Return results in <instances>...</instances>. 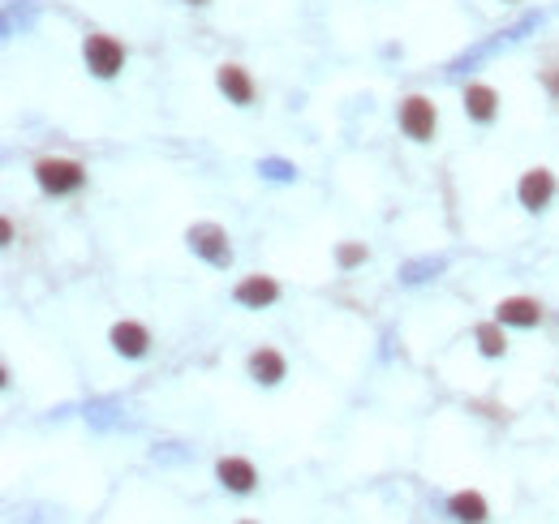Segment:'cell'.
<instances>
[{
    "label": "cell",
    "instance_id": "6da1fadb",
    "mask_svg": "<svg viewBox=\"0 0 559 524\" xmlns=\"http://www.w3.org/2000/svg\"><path fill=\"white\" fill-rule=\"evenodd\" d=\"M35 181L43 194L52 198H65V194H78V189L86 185V168L78 164V159H61V155H48L35 164Z\"/></svg>",
    "mask_w": 559,
    "mask_h": 524
},
{
    "label": "cell",
    "instance_id": "7a4b0ae2",
    "mask_svg": "<svg viewBox=\"0 0 559 524\" xmlns=\"http://www.w3.org/2000/svg\"><path fill=\"white\" fill-rule=\"evenodd\" d=\"M82 61L95 78H117L125 65V48H121V39H112V35H86Z\"/></svg>",
    "mask_w": 559,
    "mask_h": 524
},
{
    "label": "cell",
    "instance_id": "3957f363",
    "mask_svg": "<svg viewBox=\"0 0 559 524\" xmlns=\"http://www.w3.org/2000/svg\"><path fill=\"white\" fill-rule=\"evenodd\" d=\"M435 125H439V112H435V104H430L426 95L400 99V129H405V138L430 142V138H435Z\"/></svg>",
    "mask_w": 559,
    "mask_h": 524
},
{
    "label": "cell",
    "instance_id": "277c9868",
    "mask_svg": "<svg viewBox=\"0 0 559 524\" xmlns=\"http://www.w3.org/2000/svg\"><path fill=\"white\" fill-rule=\"evenodd\" d=\"M185 241H190V250L198 258H207L211 267H228V262H233V245H228V232L220 224H194L185 232Z\"/></svg>",
    "mask_w": 559,
    "mask_h": 524
},
{
    "label": "cell",
    "instance_id": "5b68a950",
    "mask_svg": "<svg viewBox=\"0 0 559 524\" xmlns=\"http://www.w3.org/2000/svg\"><path fill=\"white\" fill-rule=\"evenodd\" d=\"M555 172L551 168H529L521 185H516V198H521V207L525 211H547L551 207V198H555Z\"/></svg>",
    "mask_w": 559,
    "mask_h": 524
},
{
    "label": "cell",
    "instance_id": "8992f818",
    "mask_svg": "<svg viewBox=\"0 0 559 524\" xmlns=\"http://www.w3.org/2000/svg\"><path fill=\"white\" fill-rule=\"evenodd\" d=\"M237 305H246V310H267V305L280 301V284L271 280V275H246L237 288H233Z\"/></svg>",
    "mask_w": 559,
    "mask_h": 524
},
{
    "label": "cell",
    "instance_id": "52a82bcc",
    "mask_svg": "<svg viewBox=\"0 0 559 524\" xmlns=\"http://www.w3.org/2000/svg\"><path fill=\"white\" fill-rule=\"evenodd\" d=\"M215 477H220V486L233 490V494H250L258 486V469L246 456H224L220 464H215Z\"/></svg>",
    "mask_w": 559,
    "mask_h": 524
},
{
    "label": "cell",
    "instance_id": "ba28073f",
    "mask_svg": "<svg viewBox=\"0 0 559 524\" xmlns=\"http://www.w3.org/2000/svg\"><path fill=\"white\" fill-rule=\"evenodd\" d=\"M215 86L228 95V104H237V108L254 104V78L241 65H220V69H215Z\"/></svg>",
    "mask_w": 559,
    "mask_h": 524
},
{
    "label": "cell",
    "instance_id": "9c48e42d",
    "mask_svg": "<svg viewBox=\"0 0 559 524\" xmlns=\"http://www.w3.org/2000/svg\"><path fill=\"white\" fill-rule=\"evenodd\" d=\"M495 318L504 327H538L542 323V305L534 297H504L495 305Z\"/></svg>",
    "mask_w": 559,
    "mask_h": 524
},
{
    "label": "cell",
    "instance_id": "30bf717a",
    "mask_svg": "<svg viewBox=\"0 0 559 524\" xmlns=\"http://www.w3.org/2000/svg\"><path fill=\"white\" fill-rule=\"evenodd\" d=\"M108 340H112V348H117L121 357H147L151 331L142 327V323H134V318H125V323H117V327L108 331Z\"/></svg>",
    "mask_w": 559,
    "mask_h": 524
},
{
    "label": "cell",
    "instance_id": "8fae6325",
    "mask_svg": "<svg viewBox=\"0 0 559 524\" xmlns=\"http://www.w3.org/2000/svg\"><path fill=\"white\" fill-rule=\"evenodd\" d=\"M465 112H469V121L491 125L495 116H499V95H495V86L469 82V86H465Z\"/></svg>",
    "mask_w": 559,
    "mask_h": 524
},
{
    "label": "cell",
    "instance_id": "7c38bea8",
    "mask_svg": "<svg viewBox=\"0 0 559 524\" xmlns=\"http://www.w3.org/2000/svg\"><path fill=\"white\" fill-rule=\"evenodd\" d=\"M246 366H250V378H254L258 387H276L280 378H284V370H289V366H284V357L276 353V348H254Z\"/></svg>",
    "mask_w": 559,
    "mask_h": 524
},
{
    "label": "cell",
    "instance_id": "4fadbf2b",
    "mask_svg": "<svg viewBox=\"0 0 559 524\" xmlns=\"http://www.w3.org/2000/svg\"><path fill=\"white\" fill-rule=\"evenodd\" d=\"M448 512H452V520H461V524H486L491 507H486V499L478 490H456L448 499Z\"/></svg>",
    "mask_w": 559,
    "mask_h": 524
},
{
    "label": "cell",
    "instance_id": "5bb4252c",
    "mask_svg": "<svg viewBox=\"0 0 559 524\" xmlns=\"http://www.w3.org/2000/svg\"><path fill=\"white\" fill-rule=\"evenodd\" d=\"M478 348H482V357H504L508 353V336H504V323H482L478 327Z\"/></svg>",
    "mask_w": 559,
    "mask_h": 524
},
{
    "label": "cell",
    "instance_id": "9a60e30c",
    "mask_svg": "<svg viewBox=\"0 0 559 524\" xmlns=\"http://www.w3.org/2000/svg\"><path fill=\"white\" fill-rule=\"evenodd\" d=\"M340 267L349 271V267H357V262H366V245H357V241H349V245H340Z\"/></svg>",
    "mask_w": 559,
    "mask_h": 524
},
{
    "label": "cell",
    "instance_id": "2e32d148",
    "mask_svg": "<svg viewBox=\"0 0 559 524\" xmlns=\"http://www.w3.org/2000/svg\"><path fill=\"white\" fill-rule=\"evenodd\" d=\"M542 86H547L551 99H559V65H547V69H542Z\"/></svg>",
    "mask_w": 559,
    "mask_h": 524
},
{
    "label": "cell",
    "instance_id": "e0dca14e",
    "mask_svg": "<svg viewBox=\"0 0 559 524\" xmlns=\"http://www.w3.org/2000/svg\"><path fill=\"white\" fill-rule=\"evenodd\" d=\"M263 172H267V177H276V181H289V177H293V168H289V164H280V159H267Z\"/></svg>",
    "mask_w": 559,
    "mask_h": 524
},
{
    "label": "cell",
    "instance_id": "ac0fdd59",
    "mask_svg": "<svg viewBox=\"0 0 559 524\" xmlns=\"http://www.w3.org/2000/svg\"><path fill=\"white\" fill-rule=\"evenodd\" d=\"M185 5H207V0H185Z\"/></svg>",
    "mask_w": 559,
    "mask_h": 524
},
{
    "label": "cell",
    "instance_id": "d6986e66",
    "mask_svg": "<svg viewBox=\"0 0 559 524\" xmlns=\"http://www.w3.org/2000/svg\"><path fill=\"white\" fill-rule=\"evenodd\" d=\"M241 524H254V520H241Z\"/></svg>",
    "mask_w": 559,
    "mask_h": 524
}]
</instances>
